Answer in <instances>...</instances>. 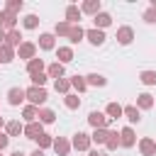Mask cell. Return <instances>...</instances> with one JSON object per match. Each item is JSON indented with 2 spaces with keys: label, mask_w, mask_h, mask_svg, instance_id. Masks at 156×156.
Returning <instances> with one entry per match:
<instances>
[{
  "label": "cell",
  "mask_w": 156,
  "mask_h": 156,
  "mask_svg": "<svg viewBox=\"0 0 156 156\" xmlns=\"http://www.w3.org/2000/svg\"><path fill=\"white\" fill-rule=\"evenodd\" d=\"M12 156H24V154H22V151H15V154H12Z\"/></svg>",
  "instance_id": "ee69618b"
},
{
  "label": "cell",
  "mask_w": 156,
  "mask_h": 156,
  "mask_svg": "<svg viewBox=\"0 0 156 156\" xmlns=\"http://www.w3.org/2000/svg\"><path fill=\"white\" fill-rule=\"evenodd\" d=\"M154 151H156L154 141H151V139H144V141H141V154H144V156H151Z\"/></svg>",
  "instance_id": "8fae6325"
},
{
  "label": "cell",
  "mask_w": 156,
  "mask_h": 156,
  "mask_svg": "<svg viewBox=\"0 0 156 156\" xmlns=\"http://www.w3.org/2000/svg\"><path fill=\"white\" fill-rule=\"evenodd\" d=\"M58 58H61V61H71V58H73L71 49H58Z\"/></svg>",
  "instance_id": "f1b7e54d"
},
{
  "label": "cell",
  "mask_w": 156,
  "mask_h": 156,
  "mask_svg": "<svg viewBox=\"0 0 156 156\" xmlns=\"http://www.w3.org/2000/svg\"><path fill=\"white\" fill-rule=\"evenodd\" d=\"M22 98H24V90H22V88H12V90H10V102H12V105H20Z\"/></svg>",
  "instance_id": "5b68a950"
},
{
  "label": "cell",
  "mask_w": 156,
  "mask_h": 156,
  "mask_svg": "<svg viewBox=\"0 0 156 156\" xmlns=\"http://www.w3.org/2000/svg\"><path fill=\"white\" fill-rule=\"evenodd\" d=\"M68 37H71V41H78V39L83 37V29H80V27H71V29H68Z\"/></svg>",
  "instance_id": "e0dca14e"
},
{
  "label": "cell",
  "mask_w": 156,
  "mask_h": 156,
  "mask_svg": "<svg viewBox=\"0 0 156 156\" xmlns=\"http://www.w3.org/2000/svg\"><path fill=\"white\" fill-rule=\"evenodd\" d=\"M24 134H27L29 139H37V136H41V124H37V122H34V124H29V127L24 129Z\"/></svg>",
  "instance_id": "8992f818"
},
{
  "label": "cell",
  "mask_w": 156,
  "mask_h": 156,
  "mask_svg": "<svg viewBox=\"0 0 156 156\" xmlns=\"http://www.w3.org/2000/svg\"><path fill=\"white\" fill-rule=\"evenodd\" d=\"M56 90L66 93V90H68V80H56Z\"/></svg>",
  "instance_id": "d590c367"
},
{
  "label": "cell",
  "mask_w": 156,
  "mask_h": 156,
  "mask_svg": "<svg viewBox=\"0 0 156 156\" xmlns=\"http://www.w3.org/2000/svg\"><path fill=\"white\" fill-rule=\"evenodd\" d=\"M117 144H119L117 134H110V139H107V146H110V149H117Z\"/></svg>",
  "instance_id": "e575fe53"
},
{
  "label": "cell",
  "mask_w": 156,
  "mask_h": 156,
  "mask_svg": "<svg viewBox=\"0 0 156 156\" xmlns=\"http://www.w3.org/2000/svg\"><path fill=\"white\" fill-rule=\"evenodd\" d=\"M71 83H73V85H76L78 90H85V80H83V78H78V76H76V78H73Z\"/></svg>",
  "instance_id": "836d02e7"
},
{
  "label": "cell",
  "mask_w": 156,
  "mask_h": 156,
  "mask_svg": "<svg viewBox=\"0 0 156 156\" xmlns=\"http://www.w3.org/2000/svg\"><path fill=\"white\" fill-rule=\"evenodd\" d=\"M88 83H90V85H105V78L98 76V73H90V76H88Z\"/></svg>",
  "instance_id": "d6986e66"
},
{
  "label": "cell",
  "mask_w": 156,
  "mask_h": 156,
  "mask_svg": "<svg viewBox=\"0 0 156 156\" xmlns=\"http://www.w3.org/2000/svg\"><path fill=\"white\" fill-rule=\"evenodd\" d=\"M141 80L151 85V83H156V73H154V71H144V73H141Z\"/></svg>",
  "instance_id": "603a6c76"
},
{
  "label": "cell",
  "mask_w": 156,
  "mask_h": 156,
  "mask_svg": "<svg viewBox=\"0 0 156 156\" xmlns=\"http://www.w3.org/2000/svg\"><path fill=\"white\" fill-rule=\"evenodd\" d=\"M5 146H7V136H5V134H0V149H5Z\"/></svg>",
  "instance_id": "b9f144b4"
},
{
  "label": "cell",
  "mask_w": 156,
  "mask_h": 156,
  "mask_svg": "<svg viewBox=\"0 0 156 156\" xmlns=\"http://www.w3.org/2000/svg\"><path fill=\"white\" fill-rule=\"evenodd\" d=\"M117 39H119V44H129V41H132V29H129V27H122V29L117 32Z\"/></svg>",
  "instance_id": "277c9868"
},
{
  "label": "cell",
  "mask_w": 156,
  "mask_h": 156,
  "mask_svg": "<svg viewBox=\"0 0 156 156\" xmlns=\"http://www.w3.org/2000/svg\"><path fill=\"white\" fill-rule=\"evenodd\" d=\"M39 117H41V122H54V112L51 110H41Z\"/></svg>",
  "instance_id": "4dcf8cb0"
},
{
  "label": "cell",
  "mask_w": 156,
  "mask_h": 156,
  "mask_svg": "<svg viewBox=\"0 0 156 156\" xmlns=\"http://www.w3.org/2000/svg\"><path fill=\"white\" fill-rule=\"evenodd\" d=\"M39 44H41V49H51V46H54V37H51V34H41Z\"/></svg>",
  "instance_id": "9a60e30c"
},
{
  "label": "cell",
  "mask_w": 156,
  "mask_h": 156,
  "mask_svg": "<svg viewBox=\"0 0 156 156\" xmlns=\"http://www.w3.org/2000/svg\"><path fill=\"white\" fill-rule=\"evenodd\" d=\"M88 39H90L93 44H102V41H105V34H102L100 29H90V32H88Z\"/></svg>",
  "instance_id": "ba28073f"
},
{
  "label": "cell",
  "mask_w": 156,
  "mask_h": 156,
  "mask_svg": "<svg viewBox=\"0 0 156 156\" xmlns=\"http://www.w3.org/2000/svg\"><path fill=\"white\" fill-rule=\"evenodd\" d=\"M83 10H85V12H98V10H100V2H93V0H90V2L83 5Z\"/></svg>",
  "instance_id": "4316f807"
},
{
  "label": "cell",
  "mask_w": 156,
  "mask_h": 156,
  "mask_svg": "<svg viewBox=\"0 0 156 156\" xmlns=\"http://www.w3.org/2000/svg\"><path fill=\"white\" fill-rule=\"evenodd\" d=\"M2 39H5V32H2V29H0V41H2Z\"/></svg>",
  "instance_id": "7bdbcfd3"
},
{
  "label": "cell",
  "mask_w": 156,
  "mask_h": 156,
  "mask_svg": "<svg viewBox=\"0 0 156 156\" xmlns=\"http://www.w3.org/2000/svg\"><path fill=\"white\" fill-rule=\"evenodd\" d=\"M0 24H2V27H15V15H12L10 10L2 12V15H0Z\"/></svg>",
  "instance_id": "52a82bcc"
},
{
  "label": "cell",
  "mask_w": 156,
  "mask_h": 156,
  "mask_svg": "<svg viewBox=\"0 0 156 156\" xmlns=\"http://www.w3.org/2000/svg\"><path fill=\"white\" fill-rule=\"evenodd\" d=\"M139 105H141V107H151V105H154L151 95H146V93H144V95H139Z\"/></svg>",
  "instance_id": "d4e9b609"
},
{
  "label": "cell",
  "mask_w": 156,
  "mask_h": 156,
  "mask_svg": "<svg viewBox=\"0 0 156 156\" xmlns=\"http://www.w3.org/2000/svg\"><path fill=\"white\" fill-rule=\"evenodd\" d=\"M37 139H39V144H41V146H49V144H51V139H49V136H44V134H41V136H37Z\"/></svg>",
  "instance_id": "60d3db41"
},
{
  "label": "cell",
  "mask_w": 156,
  "mask_h": 156,
  "mask_svg": "<svg viewBox=\"0 0 156 156\" xmlns=\"http://www.w3.org/2000/svg\"><path fill=\"white\" fill-rule=\"evenodd\" d=\"M5 39H7V44H20V39H22V37H20V32H15V29H12Z\"/></svg>",
  "instance_id": "cb8c5ba5"
},
{
  "label": "cell",
  "mask_w": 156,
  "mask_h": 156,
  "mask_svg": "<svg viewBox=\"0 0 156 156\" xmlns=\"http://www.w3.org/2000/svg\"><path fill=\"white\" fill-rule=\"evenodd\" d=\"M54 149H56L58 154H68V141H63V139H58V141H54Z\"/></svg>",
  "instance_id": "ffe728a7"
},
{
  "label": "cell",
  "mask_w": 156,
  "mask_h": 156,
  "mask_svg": "<svg viewBox=\"0 0 156 156\" xmlns=\"http://www.w3.org/2000/svg\"><path fill=\"white\" fill-rule=\"evenodd\" d=\"M24 117H27V119H34V117H37V110H34V107H24Z\"/></svg>",
  "instance_id": "8d00e7d4"
},
{
  "label": "cell",
  "mask_w": 156,
  "mask_h": 156,
  "mask_svg": "<svg viewBox=\"0 0 156 156\" xmlns=\"http://www.w3.org/2000/svg\"><path fill=\"white\" fill-rule=\"evenodd\" d=\"M32 156H41V151H34V154H32Z\"/></svg>",
  "instance_id": "bcb514c9"
},
{
  "label": "cell",
  "mask_w": 156,
  "mask_h": 156,
  "mask_svg": "<svg viewBox=\"0 0 156 156\" xmlns=\"http://www.w3.org/2000/svg\"><path fill=\"white\" fill-rule=\"evenodd\" d=\"M20 132H22L20 122H10V124H7V134H12V136H15V134H20Z\"/></svg>",
  "instance_id": "484cf974"
},
{
  "label": "cell",
  "mask_w": 156,
  "mask_h": 156,
  "mask_svg": "<svg viewBox=\"0 0 156 156\" xmlns=\"http://www.w3.org/2000/svg\"><path fill=\"white\" fill-rule=\"evenodd\" d=\"M110 22H112V17H110V15H105V12L95 15V24H100V27H107Z\"/></svg>",
  "instance_id": "5bb4252c"
},
{
  "label": "cell",
  "mask_w": 156,
  "mask_h": 156,
  "mask_svg": "<svg viewBox=\"0 0 156 156\" xmlns=\"http://www.w3.org/2000/svg\"><path fill=\"white\" fill-rule=\"evenodd\" d=\"M107 112H110L112 117H119V115H122V107H119L117 102H110V105H107Z\"/></svg>",
  "instance_id": "44dd1931"
},
{
  "label": "cell",
  "mask_w": 156,
  "mask_h": 156,
  "mask_svg": "<svg viewBox=\"0 0 156 156\" xmlns=\"http://www.w3.org/2000/svg\"><path fill=\"white\" fill-rule=\"evenodd\" d=\"M49 73H51L54 78H61V76H63V66H61V63H54V66H49Z\"/></svg>",
  "instance_id": "ac0fdd59"
},
{
  "label": "cell",
  "mask_w": 156,
  "mask_h": 156,
  "mask_svg": "<svg viewBox=\"0 0 156 156\" xmlns=\"http://www.w3.org/2000/svg\"><path fill=\"white\" fill-rule=\"evenodd\" d=\"M7 7H10V12H12V10L22 7V2H20V0H10V2H7Z\"/></svg>",
  "instance_id": "f35d334b"
},
{
  "label": "cell",
  "mask_w": 156,
  "mask_h": 156,
  "mask_svg": "<svg viewBox=\"0 0 156 156\" xmlns=\"http://www.w3.org/2000/svg\"><path fill=\"white\" fill-rule=\"evenodd\" d=\"M144 17H146V22H156V10H149Z\"/></svg>",
  "instance_id": "ab89813d"
},
{
  "label": "cell",
  "mask_w": 156,
  "mask_h": 156,
  "mask_svg": "<svg viewBox=\"0 0 156 156\" xmlns=\"http://www.w3.org/2000/svg\"><path fill=\"white\" fill-rule=\"evenodd\" d=\"M0 127H2V117H0Z\"/></svg>",
  "instance_id": "7dc6e473"
},
{
  "label": "cell",
  "mask_w": 156,
  "mask_h": 156,
  "mask_svg": "<svg viewBox=\"0 0 156 156\" xmlns=\"http://www.w3.org/2000/svg\"><path fill=\"white\" fill-rule=\"evenodd\" d=\"M107 136H110V132H105V129H98V132H95V136H93V139H95V141H98V144H102V141H107Z\"/></svg>",
  "instance_id": "7402d4cb"
},
{
  "label": "cell",
  "mask_w": 156,
  "mask_h": 156,
  "mask_svg": "<svg viewBox=\"0 0 156 156\" xmlns=\"http://www.w3.org/2000/svg\"><path fill=\"white\" fill-rule=\"evenodd\" d=\"M90 156H102V154H98V151H93V154H90Z\"/></svg>",
  "instance_id": "f6af8a7d"
},
{
  "label": "cell",
  "mask_w": 156,
  "mask_h": 156,
  "mask_svg": "<svg viewBox=\"0 0 156 156\" xmlns=\"http://www.w3.org/2000/svg\"><path fill=\"white\" fill-rule=\"evenodd\" d=\"M122 112L127 115V119H129V122H139V110H136V107H124Z\"/></svg>",
  "instance_id": "7c38bea8"
},
{
  "label": "cell",
  "mask_w": 156,
  "mask_h": 156,
  "mask_svg": "<svg viewBox=\"0 0 156 156\" xmlns=\"http://www.w3.org/2000/svg\"><path fill=\"white\" fill-rule=\"evenodd\" d=\"M66 15H68V20H71V22H76V20H78V17H80V12H78V10H76V7H73V5H71V7H68V10H66Z\"/></svg>",
  "instance_id": "83f0119b"
},
{
  "label": "cell",
  "mask_w": 156,
  "mask_h": 156,
  "mask_svg": "<svg viewBox=\"0 0 156 156\" xmlns=\"http://www.w3.org/2000/svg\"><path fill=\"white\" fill-rule=\"evenodd\" d=\"M27 68H29V73H32V76H34V73H41V61H39V58H32Z\"/></svg>",
  "instance_id": "2e32d148"
},
{
  "label": "cell",
  "mask_w": 156,
  "mask_h": 156,
  "mask_svg": "<svg viewBox=\"0 0 156 156\" xmlns=\"http://www.w3.org/2000/svg\"><path fill=\"white\" fill-rule=\"evenodd\" d=\"M24 27L34 29V27H37V17H34V15H27V17H24Z\"/></svg>",
  "instance_id": "1f68e13d"
},
{
  "label": "cell",
  "mask_w": 156,
  "mask_h": 156,
  "mask_svg": "<svg viewBox=\"0 0 156 156\" xmlns=\"http://www.w3.org/2000/svg\"><path fill=\"white\" fill-rule=\"evenodd\" d=\"M73 146H76V149H88V134H76Z\"/></svg>",
  "instance_id": "30bf717a"
},
{
  "label": "cell",
  "mask_w": 156,
  "mask_h": 156,
  "mask_svg": "<svg viewBox=\"0 0 156 156\" xmlns=\"http://www.w3.org/2000/svg\"><path fill=\"white\" fill-rule=\"evenodd\" d=\"M24 95H27L34 105H39V102H44V100H46V90H44V88H29Z\"/></svg>",
  "instance_id": "6da1fadb"
},
{
  "label": "cell",
  "mask_w": 156,
  "mask_h": 156,
  "mask_svg": "<svg viewBox=\"0 0 156 156\" xmlns=\"http://www.w3.org/2000/svg\"><path fill=\"white\" fill-rule=\"evenodd\" d=\"M0 61H12V49L7 44H0Z\"/></svg>",
  "instance_id": "4fadbf2b"
},
{
  "label": "cell",
  "mask_w": 156,
  "mask_h": 156,
  "mask_svg": "<svg viewBox=\"0 0 156 156\" xmlns=\"http://www.w3.org/2000/svg\"><path fill=\"white\" fill-rule=\"evenodd\" d=\"M88 119H90V124H93V127H98V129H102V127L107 124V117H102L100 112H90V117H88Z\"/></svg>",
  "instance_id": "7a4b0ae2"
},
{
  "label": "cell",
  "mask_w": 156,
  "mask_h": 156,
  "mask_svg": "<svg viewBox=\"0 0 156 156\" xmlns=\"http://www.w3.org/2000/svg\"><path fill=\"white\" fill-rule=\"evenodd\" d=\"M68 29H71V27H68L66 22H63V24H56V32H58V34H68Z\"/></svg>",
  "instance_id": "74e56055"
},
{
  "label": "cell",
  "mask_w": 156,
  "mask_h": 156,
  "mask_svg": "<svg viewBox=\"0 0 156 156\" xmlns=\"http://www.w3.org/2000/svg\"><path fill=\"white\" fill-rule=\"evenodd\" d=\"M20 56L22 58H32L34 56V44H22L20 46Z\"/></svg>",
  "instance_id": "9c48e42d"
},
{
  "label": "cell",
  "mask_w": 156,
  "mask_h": 156,
  "mask_svg": "<svg viewBox=\"0 0 156 156\" xmlns=\"http://www.w3.org/2000/svg\"><path fill=\"white\" fill-rule=\"evenodd\" d=\"M66 105L73 110V107H78V105H80V100H78L76 95H66Z\"/></svg>",
  "instance_id": "f546056e"
},
{
  "label": "cell",
  "mask_w": 156,
  "mask_h": 156,
  "mask_svg": "<svg viewBox=\"0 0 156 156\" xmlns=\"http://www.w3.org/2000/svg\"><path fill=\"white\" fill-rule=\"evenodd\" d=\"M122 139H119V144H124V146H132L134 144V132L127 127V129H122V134H119Z\"/></svg>",
  "instance_id": "3957f363"
},
{
  "label": "cell",
  "mask_w": 156,
  "mask_h": 156,
  "mask_svg": "<svg viewBox=\"0 0 156 156\" xmlns=\"http://www.w3.org/2000/svg\"><path fill=\"white\" fill-rule=\"evenodd\" d=\"M32 80H34L37 85H44V80H46V76H44V73H34V76H32Z\"/></svg>",
  "instance_id": "d6a6232c"
}]
</instances>
